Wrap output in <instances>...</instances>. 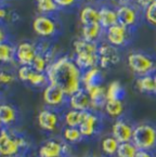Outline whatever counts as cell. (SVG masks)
I'll return each mask as SVG.
<instances>
[{"label": "cell", "instance_id": "cell-23", "mask_svg": "<svg viewBox=\"0 0 156 157\" xmlns=\"http://www.w3.org/2000/svg\"><path fill=\"white\" fill-rule=\"evenodd\" d=\"M81 25H91V24H100L99 9L93 6H86L81 9L79 14Z\"/></svg>", "mask_w": 156, "mask_h": 157}, {"label": "cell", "instance_id": "cell-12", "mask_svg": "<svg viewBox=\"0 0 156 157\" xmlns=\"http://www.w3.org/2000/svg\"><path fill=\"white\" fill-rule=\"evenodd\" d=\"M135 127V124L132 121V119H130L128 115H125L114 120L112 126V136L117 139L119 143L130 142L132 141Z\"/></svg>", "mask_w": 156, "mask_h": 157}, {"label": "cell", "instance_id": "cell-38", "mask_svg": "<svg viewBox=\"0 0 156 157\" xmlns=\"http://www.w3.org/2000/svg\"><path fill=\"white\" fill-rule=\"evenodd\" d=\"M54 2L60 9H67L74 7L78 2V0H54Z\"/></svg>", "mask_w": 156, "mask_h": 157}, {"label": "cell", "instance_id": "cell-49", "mask_svg": "<svg viewBox=\"0 0 156 157\" xmlns=\"http://www.w3.org/2000/svg\"><path fill=\"white\" fill-rule=\"evenodd\" d=\"M0 1H1V0H0Z\"/></svg>", "mask_w": 156, "mask_h": 157}, {"label": "cell", "instance_id": "cell-43", "mask_svg": "<svg viewBox=\"0 0 156 157\" xmlns=\"http://www.w3.org/2000/svg\"><path fill=\"white\" fill-rule=\"evenodd\" d=\"M153 76H154V82H155V88H156V73L153 75Z\"/></svg>", "mask_w": 156, "mask_h": 157}, {"label": "cell", "instance_id": "cell-8", "mask_svg": "<svg viewBox=\"0 0 156 157\" xmlns=\"http://www.w3.org/2000/svg\"><path fill=\"white\" fill-rule=\"evenodd\" d=\"M68 95L55 85L49 83L44 88L42 99L46 105L51 109H61L64 106H68Z\"/></svg>", "mask_w": 156, "mask_h": 157}, {"label": "cell", "instance_id": "cell-31", "mask_svg": "<svg viewBox=\"0 0 156 157\" xmlns=\"http://www.w3.org/2000/svg\"><path fill=\"white\" fill-rule=\"evenodd\" d=\"M37 9L44 15H51L59 11L60 8L54 2V0H40L37 2Z\"/></svg>", "mask_w": 156, "mask_h": 157}, {"label": "cell", "instance_id": "cell-35", "mask_svg": "<svg viewBox=\"0 0 156 157\" xmlns=\"http://www.w3.org/2000/svg\"><path fill=\"white\" fill-rule=\"evenodd\" d=\"M15 76L9 72L0 71V87L1 86H9L14 82Z\"/></svg>", "mask_w": 156, "mask_h": 157}, {"label": "cell", "instance_id": "cell-39", "mask_svg": "<svg viewBox=\"0 0 156 157\" xmlns=\"http://www.w3.org/2000/svg\"><path fill=\"white\" fill-rule=\"evenodd\" d=\"M135 157H156L155 151H143L139 150Z\"/></svg>", "mask_w": 156, "mask_h": 157}, {"label": "cell", "instance_id": "cell-40", "mask_svg": "<svg viewBox=\"0 0 156 157\" xmlns=\"http://www.w3.org/2000/svg\"><path fill=\"white\" fill-rule=\"evenodd\" d=\"M7 41V33L3 29V27L0 26V44Z\"/></svg>", "mask_w": 156, "mask_h": 157}, {"label": "cell", "instance_id": "cell-21", "mask_svg": "<svg viewBox=\"0 0 156 157\" xmlns=\"http://www.w3.org/2000/svg\"><path fill=\"white\" fill-rule=\"evenodd\" d=\"M100 13V25L103 27L104 30L112 27L113 25L118 23V17H117V10L110 6H101L99 8Z\"/></svg>", "mask_w": 156, "mask_h": 157}, {"label": "cell", "instance_id": "cell-34", "mask_svg": "<svg viewBox=\"0 0 156 157\" xmlns=\"http://www.w3.org/2000/svg\"><path fill=\"white\" fill-rule=\"evenodd\" d=\"M144 17L147 23L156 27V1L144 11Z\"/></svg>", "mask_w": 156, "mask_h": 157}, {"label": "cell", "instance_id": "cell-46", "mask_svg": "<svg viewBox=\"0 0 156 157\" xmlns=\"http://www.w3.org/2000/svg\"><path fill=\"white\" fill-rule=\"evenodd\" d=\"M36 1H37V2H38V1H40V0H36Z\"/></svg>", "mask_w": 156, "mask_h": 157}, {"label": "cell", "instance_id": "cell-5", "mask_svg": "<svg viewBox=\"0 0 156 157\" xmlns=\"http://www.w3.org/2000/svg\"><path fill=\"white\" fill-rule=\"evenodd\" d=\"M104 127V115L101 111L91 109L86 112L83 123L79 126L81 134L85 140H93L100 136Z\"/></svg>", "mask_w": 156, "mask_h": 157}, {"label": "cell", "instance_id": "cell-32", "mask_svg": "<svg viewBox=\"0 0 156 157\" xmlns=\"http://www.w3.org/2000/svg\"><path fill=\"white\" fill-rule=\"evenodd\" d=\"M138 151V147L132 143V141L120 143L116 157H135Z\"/></svg>", "mask_w": 156, "mask_h": 157}, {"label": "cell", "instance_id": "cell-44", "mask_svg": "<svg viewBox=\"0 0 156 157\" xmlns=\"http://www.w3.org/2000/svg\"><path fill=\"white\" fill-rule=\"evenodd\" d=\"M87 157H99V156H87Z\"/></svg>", "mask_w": 156, "mask_h": 157}, {"label": "cell", "instance_id": "cell-29", "mask_svg": "<svg viewBox=\"0 0 156 157\" xmlns=\"http://www.w3.org/2000/svg\"><path fill=\"white\" fill-rule=\"evenodd\" d=\"M15 61V47L9 42L0 44V62L12 63Z\"/></svg>", "mask_w": 156, "mask_h": 157}, {"label": "cell", "instance_id": "cell-3", "mask_svg": "<svg viewBox=\"0 0 156 157\" xmlns=\"http://www.w3.org/2000/svg\"><path fill=\"white\" fill-rule=\"evenodd\" d=\"M127 64L137 77L156 73V60L153 56L144 51H131L127 56Z\"/></svg>", "mask_w": 156, "mask_h": 157}, {"label": "cell", "instance_id": "cell-22", "mask_svg": "<svg viewBox=\"0 0 156 157\" xmlns=\"http://www.w3.org/2000/svg\"><path fill=\"white\" fill-rule=\"evenodd\" d=\"M18 118V109L8 103H0V123L2 126H11Z\"/></svg>", "mask_w": 156, "mask_h": 157}, {"label": "cell", "instance_id": "cell-15", "mask_svg": "<svg viewBox=\"0 0 156 157\" xmlns=\"http://www.w3.org/2000/svg\"><path fill=\"white\" fill-rule=\"evenodd\" d=\"M68 107L72 109L83 112H88L93 109L91 99H90L89 94L84 88H81L80 90H78L77 92L72 94L68 98Z\"/></svg>", "mask_w": 156, "mask_h": 157}, {"label": "cell", "instance_id": "cell-41", "mask_svg": "<svg viewBox=\"0 0 156 157\" xmlns=\"http://www.w3.org/2000/svg\"><path fill=\"white\" fill-rule=\"evenodd\" d=\"M6 16H7V10H6L3 7H1V6H0V21L5 20Z\"/></svg>", "mask_w": 156, "mask_h": 157}, {"label": "cell", "instance_id": "cell-16", "mask_svg": "<svg viewBox=\"0 0 156 157\" xmlns=\"http://www.w3.org/2000/svg\"><path fill=\"white\" fill-rule=\"evenodd\" d=\"M85 90L87 91L90 99H91L93 109H98V111L103 109L106 102V88H104L102 85H98L86 88Z\"/></svg>", "mask_w": 156, "mask_h": 157}, {"label": "cell", "instance_id": "cell-42", "mask_svg": "<svg viewBox=\"0 0 156 157\" xmlns=\"http://www.w3.org/2000/svg\"><path fill=\"white\" fill-rule=\"evenodd\" d=\"M119 6H123V5H129V3H132V0H117Z\"/></svg>", "mask_w": 156, "mask_h": 157}, {"label": "cell", "instance_id": "cell-28", "mask_svg": "<svg viewBox=\"0 0 156 157\" xmlns=\"http://www.w3.org/2000/svg\"><path fill=\"white\" fill-rule=\"evenodd\" d=\"M62 139L65 142H67L69 145L80 143L85 140L79 128L74 127H65L62 131Z\"/></svg>", "mask_w": 156, "mask_h": 157}, {"label": "cell", "instance_id": "cell-45", "mask_svg": "<svg viewBox=\"0 0 156 157\" xmlns=\"http://www.w3.org/2000/svg\"><path fill=\"white\" fill-rule=\"evenodd\" d=\"M1 126H2V124H1V123H0V129H1Z\"/></svg>", "mask_w": 156, "mask_h": 157}, {"label": "cell", "instance_id": "cell-14", "mask_svg": "<svg viewBox=\"0 0 156 157\" xmlns=\"http://www.w3.org/2000/svg\"><path fill=\"white\" fill-rule=\"evenodd\" d=\"M37 53V44L29 41H23L15 47V61L21 66H30Z\"/></svg>", "mask_w": 156, "mask_h": 157}, {"label": "cell", "instance_id": "cell-10", "mask_svg": "<svg viewBox=\"0 0 156 157\" xmlns=\"http://www.w3.org/2000/svg\"><path fill=\"white\" fill-rule=\"evenodd\" d=\"M59 111L60 109H51L48 106L41 109L37 116L39 128L47 132L55 131L63 121V115H61Z\"/></svg>", "mask_w": 156, "mask_h": 157}, {"label": "cell", "instance_id": "cell-6", "mask_svg": "<svg viewBox=\"0 0 156 157\" xmlns=\"http://www.w3.org/2000/svg\"><path fill=\"white\" fill-rule=\"evenodd\" d=\"M39 157H71V145L63 139H48L38 150Z\"/></svg>", "mask_w": 156, "mask_h": 157}, {"label": "cell", "instance_id": "cell-30", "mask_svg": "<svg viewBox=\"0 0 156 157\" xmlns=\"http://www.w3.org/2000/svg\"><path fill=\"white\" fill-rule=\"evenodd\" d=\"M27 82L30 86L37 87V88H45L49 85V80L46 73H39L34 71V69L32 71L29 77H28Z\"/></svg>", "mask_w": 156, "mask_h": 157}, {"label": "cell", "instance_id": "cell-20", "mask_svg": "<svg viewBox=\"0 0 156 157\" xmlns=\"http://www.w3.org/2000/svg\"><path fill=\"white\" fill-rule=\"evenodd\" d=\"M103 111L105 115H107L110 118H113L114 120L127 115L125 102L120 100H106Z\"/></svg>", "mask_w": 156, "mask_h": 157}, {"label": "cell", "instance_id": "cell-26", "mask_svg": "<svg viewBox=\"0 0 156 157\" xmlns=\"http://www.w3.org/2000/svg\"><path fill=\"white\" fill-rule=\"evenodd\" d=\"M126 90L119 80H114L106 88V100H120L125 101Z\"/></svg>", "mask_w": 156, "mask_h": 157}, {"label": "cell", "instance_id": "cell-7", "mask_svg": "<svg viewBox=\"0 0 156 157\" xmlns=\"http://www.w3.org/2000/svg\"><path fill=\"white\" fill-rule=\"evenodd\" d=\"M133 34L135 32L117 23L105 30V39L107 44L116 48H125L131 42Z\"/></svg>", "mask_w": 156, "mask_h": 157}, {"label": "cell", "instance_id": "cell-9", "mask_svg": "<svg viewBox=\"0 0 156 157\" xmlns=\"http://www.w3.org/2000/svg\"><path fill=\"white\" fill-rule=\"evenodd\" d=\"M116 10L118 23L132 32H135L140 23V10L135 7V3L119 6Z\"/></svg>", "mask_w": 156, "mask_h": 157}, {"label": "cell", "instance_id": "cell-17", "mask_svg": "<svg viewBox=\"0 0 156 157\" xmlns=\"http://www.w3.org/2000/svg\"><path fill=\"white\" fill-rule=\"evenodd\" d=\"M103 37H105V30L100 24L84 25L81 27V38L87 41L101 44Z\"/></svg>", "mask_w": 156, "mask_h": 157}, {"label": "cell", "instance_id": "cell-24", "mask_svg": "<svg viewBox=\"0 0 156 157\" xmlns=\"http://www.w3.org/2000/svg\"><path fill=\"white\" fill-rule=\"evenodd\" d=\"M85 116H86V112L68 109L63 114V123L65 124V127L79 128V126L83 123Z\"/></svg>", "mask_w": 156, "mask_h": 157}, {"label": "cell", "instance_id": "cell-37", "mask_svg": "<svg viewBox=\"0 0 156 157\" xmlns=\"http://www.w3.org/2000/svg\"><path fill=\"white\" fill-rule=\"evenodd\" d=\"M135 7L138 8L140 11H145L150 6H152L156 0H133Z\"/></svg>", "mask_w": 156, "mask_h": 157}, {"label": "cell", "instance_id": "cell-36", "mask_svg": "<svg viewBox=\"0 0 156 157\" xmlns=\"http://www.w3.org/2000/svg\"><path fill=\"white\" fill-rule=\"evenodd\" d=\"M32 71H33L32 66H20V68L18 71V79L21 81H23V82H27V79L29 77Z\"/></svg>", "mask_w": 156, "mask_h": 157}, {"label": "cell", "instance_id": "cell-4", "mask_svg": "<svg viewBox=\"0 0 156 157\" xmlns=\"http://www.w3.org/2000/svg\"><path fill=\"white\" fill-rule=\"evenodd\" d=\"M132 143L138 150L156 152V125L150 121L135 124Z\"/></svg>", "mask_w": 156, "mask_h": 157}, {"label": "cell", "instance_id": "cell-33", "mask_svg": "<svg viewBox=\"0 0 156 157\" xmlns=\"http://www.w3.org/2000/svg\"><path fill=\"white\" fill-rule=\"evenodd\" d=\"M49 62L47 61L46 56H44L42 53H37L36 58L34 59L32 63V68L36 72H39V73H46L47 69H48V66H49Z\"/></svg>", "mask_w": 156, "mask_h": 157}, {"label": "cell", "instance_id": "cell-47", "mask_svg": "<svg viewBox=\"0 0 156 157\" xmlns=\"http://www.w3.org/2000/svg\"><path fill=\"white\" fill-rule=\"evenodd\" d=\"M96 1H102V0H96Z\"/></svg>", "mask_w": 156, "mask_h": 157}, {"label": "cell", "instance_id": "cell-19", "mask_svg": "<svg viewBox=\"0 0 156 157\" xmlns=\"http://www.w3.org/2000/svg\"><path fill=\"white\" fill-rule=\"evenodd\" d=\"M102 82H103V73L99 66L92 67V68L83 72V75H81L83 88L86 89L92 87V86L102 85Z\"/></svg>", "mask_w": 156, "mask_h": 157}, {"label": "cell", "instance_id": "cell-11", "mask_svg": "<svg viewBox=\"0 0 156 157\" xmlns=\"http://www.w3.org/2000/svg\"><path fill=\"white\" fill-rule=\"evenodd\" d=\"M98 58H99V67L101 69L111 68L118 64L122 60L119 49L103 41L99 44Z\"/></svg>", "mask_w": 156, "mask_h": 157}, {"label": "cell", "instance_id": "cell-2", "mask_svg": "<svg viewBox=\"0 0 156 157\" xmlns=\"http://www.w3.org/2000/svg\"><path fill=\"white\" fill-rule=\"evenodd\" d=\"M29 146L24 136L6 128L0 129V157H22Z\"/></svg>", "mask_w": 156, "mask_h": 157}, {"label": "cell", "instance_id": "cell-25", "mask_svg": "<svg viewBox=\"0 0 156 157\" xmlns=\"http://www.w3.org/2000/svg\"><path fill=\"white\" fill-rule=\"evenodd\" d=\"M153 75H146V76H141L137 78L135 86L141 93L149 95H156V88Z\"/></svg>", "mask_w": 156, "mask_h": 157}, {"label": "cell", "instance_id": "cell-13", "mask_svg": "<svg viewBox=\"0 0 156 157\" xmlns=\"http://www.w3.org/2000/svg\"><path fill=\"white\" fill-rule=\"evenodd\" d=\"M33 29L41 38H52L59 32V25L51 15L36 16L33 21Z\"/></svg>", "mask_w": 156, "mask_h": 157}, {"label": "cell", "instance_id": "cell-48", "mask_svg": "<svg viewBox=\"0 0 156 157\" xmlns=\"http://www.w3.org/2000/svg\"><path fill=\"white\" fill-rule=\"evenodd\" d=\"M36 157H39V156H36Z\"/></svg>", "mask_w": 156, "mask_h": 157}, {"label": "cell", "instance_id": "cell-1", "mask_svg": "<svg viewBox=\"0 0 156 157\" xmlns=\"http://www.w3.org/2000/svg\"><path fill=\"white\" fill-rule=\"evenodd\" d=\"M47 77L49 83L60 87L68 97L83 88L81 72L76 65L75 61L67 56L57 58L47 69Z\"/></svg>", "mask_w": 156, "mask_h": 157}, {"label": "cell", "instance_id": "cell-18", "mask_svg": "<svg viewBox=\"0 0 156 157\" xmlns=\"http://www.w3.org/2000/svg\"><path fill=\"white\" fill-rule=\"evenodd\" d=\"M74 61H75L76 65L79 67L81 72H85V71L92 68V67L99 66L98 53H94V52H78V53H75Z\"/></svg>", "mask_w": 156, "mask_h": 157}, {"label": "cell", "instance_id": "cell-27", "mask_svg": "<svg viewBox=\"0 0 156 157\" xmlns=\"http://www.w3.org/2000/svg\"><path fill=\"white\" fill-rule=\"evenodd\" d=\"M119 141L115 139L114 136L111 134V136H106L102 139V143H101V148L102 152L104 153V155L108 157H114L116 156L117 151L119 147Z\"/></svg>", "mask_w": 156, "mask_h": 157}]
</instances>
